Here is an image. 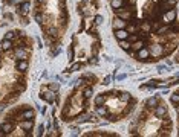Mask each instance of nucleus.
<instances>
[{
  "label": "nucleus",
  "mask_w": 179,
  "mask_h": 137,
  "mask_svg": "<svg viewBox=\"0 0 179 137\" xmlns=\"http://www.w3.org/2000/svg\"><path fill=\"white\" fill-rule=\"evenodd\" d=\"M0 49H2V52H9V50H12V49H14V41H11V40H8V38H3L2 43H0Z\"/></svg>",
  "instance_id": "obj_13"
},
{
  "label": "nucleus",
  "mask_w": 179,
  "mask_h": 137,
  "mask_svg": "<svg viewBox=\"0 0 179 137\" xmlns=\"http://www.w3.org/2000/svg\"><path fill=\"white\" fill-rule=\"evenodd\" d=\"M3 110H5V105H3V104H0V113H2Z\"/></svg>",
  "instance_id": "obj_41"
},
{
  "label": "nucleus",
  "mask_w": 179,
  "mask_h": 137,
  "mask_svg": "<svg viewBox=\"0 0 179 137\" xmlns=\"http://www.w3.org/2000/svg\"><path fill=\"white\" fill-rule=\"evenodd\" d=\"M28 69H29V61H28V59H17L15 70H17L18 73H25Z\"/></svg>",
  "instance_id": "obj_6"
},
{
  "label": "nucleus",
  "mask_w": 179,
  "mask_h": 137,
  "mask_svg": "<svg viewBox=\"0 0 179 137\" xmlns=\"http://www.w3.org/2000/svg\"><path fill=\"white\" fill-rule=\"evenodd\" d=\"M92 94H93V89H92V86L84 87V90H83V97H84V99H90V97H92Z\"/></svg>",
  "instance_id": "obj_21"
},
{
  "label": "nucleus",
  "mask_w": 179,
  "mask_h": 137,
  "mask_svg": "<svg viewBox=\"0 0 179 137\" xmlns=\"http://www.w3.org/2000/svg\"><path fill=\"white\" fill-rule=\"evenodd\" d=\"M148 50H150V53L155 56V58H159L161 55H164V46L162 44H153L148 47Z\"/></svg>",
  "instance_id": "obj_8"
},
{
  "label": "nucleus",
  "mask_w": 179,
  "mask_h": 137,
  "mask_svg": "<svg viewBox=\"0 0 179 137\" xmlns=\"http://www.w3.org/2000/svg\"><path fill=\"white\" fill-rule=\"evenodd\" d=\"M118 97H120V101H121V102H126V104H127V102L132 99V94H130L129 91H123V93H120V94H118Z\"/></svg>",
  "instance_id": "obj_20"
},
{
  "label": "nucleus",
  "mask_w": 179,
  "mask_h": 137,
  "mask_svg": "<svg viewBox=\"0 0 179 137\" xmlns=\"http://www.w3.org/2000/svg\"><path fill=\"white\" fill-rule=\"evenodd\" d=\"M49 90L52 91H58V89H60V84L58 82H52V84H49V87H47Z\"/></svg>",
  "instance_id": "obj_31"
},
{
  "label": "nucleus",
  "mask_w": 179,
  "mask_h": 137,
  "mask_svg": "<svg viewBox=\"0 0 179 137\" xmlns=\"http://www.w3.org/2000/svg\"><path fill=\"white\" fill-rule=\"evenodd\" d=\"M156 70H158L159 73H164V72H167L169 69H167V66H156Z\"/></svg>",
  "instance_id": "obj_33"
},
{
  "label": "nucleus",
  "mask_w": 179,
  "mask_h": 137,
  "mask_svg": "<svg viewBox=\"0 0 179 137\" xmlns=\"http://www.w3.org/2000/svg\"><path fill=\"white\" fill-rule=\"evenodd\" d=\"M176 49H178V53H179V44H178V46H176Z\"/></svg>",
  "instance_id": "obj_44"
},
{
  "label": "nucleus",
  "mask_w": 179,
  "mask_h": 137,
  "mask_svg": "<svg viewBox=\"0 0 179 137\" xmlns=\"http://www.w3.org/2000/svg\"><path fill=\"white\" fill-rule=\"evenodd\" d=\"M176 114L179 116V105H176Z\"/></svg>",
  "instance_id": "obj_42"
},
{
  "label": "nucleus",
  "mask_w": 179,
  "mask_h": 137,
  "mask_svg": "<svg viewBox=\"0 0 179 137\" xmlns=\"http://www.w3.org/2000/svg\"><path fill=\"white\" fill-rule=\"evenodd\" d=\"M34 18H35V21H37L39 25H43V14L35 12V14H34Z\"/></svg>",
  "instance_id": "obj_29"
},
{
  "label": "nucleus",
  "mask_w": 179,
  "mask_h": 137,
  "mask_svg": "<svg viewBox=\"0 0 179 137\" xmlns=\"http://www.w3.org/2000/svg\"><path fill=\"white\" fill-rule=\"evenodd\" d=\"M40 97L43 99V101H46L47 104H52L54 101H55V97H57V93L52 90H49V89H46V91L43 90L42 93H40Z\"/></svg>",
  "instance_id": "obj_3"
},
{
  "label": "nucleus",
  "mask_w": 179,
  "mask_h": 137,
  "mask_svg": "<svg viewBox=\"0 0 179 137\" xmlns=\"http://www.w3.org/2000/svg\"><path fill=\"white\" fill-rule=\"evenodd\" d=\"M176 17H178V12H176L175 8H172V9H169L167 12H164V17H162L164 21H162V23H165V25H167V23H172V21L176 20Z\"/></svg>",
  "instance_id": "obj_4"
},
{
  "label": "nucleus",
  "mask_w": 179,
  "mask_h": 137,
  "mask_svg": "<svg viewBox=\"0 0 179 137\" xmlns=\"http://www.w3.org/2000/svg\"><path fill=\"white\" fill-rule=\"evenodd\" d=\"M67 56H69V59H71V61H74V58H75V52H74V46H71V47H69V50H67Z\"/></svg>",
  "instance_id": "obj_30"
},
{
  "label": "nucleus",
  "mask_w": 179,
  "mask_h": 137,
  "mask_svg": "<svg viewBox=\"0 0 179 137\" xmlns=\"http://www.w3.org/2000/svg\"><path fill=\"white\" fill-rule=\"evenodd\" d=\"M89 64H98V58H96V56H93V58L89 61Z\"/></svg>",
  "instance_id": "obj_40"
},
{
  "label": "nucleus",
  "mask_w": 179,
  "mask_h": 137,
  "mask_svg": "<svg viewBox=\"0 0 179 137\" xmlns=\"http://www.w3.org/2000/svg\"><path fill=\"white\" fill-rule=\"evenodd\" d=\"M12 131H14V124L5 119L0 124V134L2 136H9V134H12Z\"/></svg>",
  "instance_id": "obj_2"
},
{
  "label": "nucleus",
  "mask_w": 179,
  "mask_h": 137,
  "mask_svg": "<svg viewBox=\"0 0 179 137\" xmlns=\"http://www.w3.org/2000/svg\"><path fill=\"white\" fill-rule=\"evenodd\" d=\"M95 114L98 117H107L109 116V110L104 105H98V107H95Z\"/></svg>",
  "instance_id": "obj_15"
},
{
  "label": "nucleus",
  "mask_w": 179,
  "mask_h": 137,
  "mask_svg": "<svg viewBox=\"0 0 179 137\" xmlns=\"http://www.w3.org/2000/svg\"><path fill=\"white\" fill-rule=\"evenodd\" d=\"M126 78H127V75H126V73H121V75H115V79H116V81H124Z\"/></svg>",
  "instance_id": "obj_34"
},
{
  "label": "nucleus",
  "mask_w": 179,
  "mask_h": 137,
  "mask_svg": "<svg viewBox=\"0 0 179 137\" xmlns=\"http://www.w3.org/2000/svg\"><path fill=\"white\" fill-rule=\"evenodd\" d=\"M81 67H83V64H81V63H74V64L69 67V70H67V72H71V73H72V72H78Z\"/></svg>",
  "instance_id": "obj_27"
},
{
  "label": "nucleus",
  "mask_w": 179,
  "mask_h": 137,
  "mask_svg": "<svg viewBox=\"0 0 179 137\" xmlns=\"http://www.w3.org/2000/svg\"><path fill=\"white\" fill-rule=\"evenodd\" d=\"M156 105H159V96H152L145 101V110H148V111H153V108Z\"/></svg>",
  "instance_id": "obj_7"
},
{
  "label": "nucleus",
  "mask_w": 179,
  "mask_h": 137,
  "mask_svg": "<svg viewBox=\"0 0 179 137\" xmlns=\"http://www.w3.org/2000/svg\"><path fill=\"white\" fill-rule=\"evenodd\" d=\"M120 46H121V49L123 50H130V46H132V43L129 41V40H120Z\"/></svg>",
  "instance_id": "obj_24"
},
{
  "label": "nucleus",
  "mask_w": 179,
  "mask_h": 137,
  "mask_svg": "<svg viewBox=\"0 0 179 137\" xmlns=\"http://www.w3.org/2000/svg\"><path fill=\"white\" fill-rule=\"evenodd\" d=\"M110 6L116 11V9H120V8H127V2L126 0H110Z\"/></svg>",
  "instance_id": "obj_17"
},
{
  "label": "nucleus",
  "mask_w": 179,
  "mask_h": 137,
  "mask_svg": "<svg viewBox=\"0 0 179 137\" xmlns=\"http://www.w3.org/2000/svg\"><path fill=\"white\" fill-rule=\"evenodd\" d=\"M130 47L133 49V52H138L139 49H142V47H144V40H136L135 43H132Z\"/></svg>",
  "instance_id": "obj_22"
},
{
  "label": "nucleus",
  "mask_w": 179,
  "mask_h": 137,
  "mask_svg": "<svg viewBox=\"0 0 179 137\" xmlns=\"http://www.w3.org/2000/svg\"><path fill=\"white\" fill-rule=\"evenodd\" d=\"M159 26H161V23H155V21H152V29H153V31H156Z\"/></svg>",
  "instance_id": "obj_37"
},
{
  "label": "nucleus",
  "mask_w": 179,
  "mask_h": 137,
  "mask_svg": "<svg viewBox=\"0 0 179 137\" xmlns=\"http://www.w3.org/2000/svg\"><path fill=\"white\" fill-rule=\"evenodd\" d=\"M39 3H46V0H37Z\"/></svg>",
  "instance_id": "obj_43"
},
{
  "label": "nucleus",
  "mask_w": 179,
  "mask_h": 137,
  "mask_svg": "<svg viewBox=\"0 0 179 137\" xmlns=\"http://www.w3.org/2000/svg\"><path fill=\"white\" fill-rule=\"evenodd\" d=\"M110 82H112V76H106V78L103 79V84H104V86H109Z\"/></svg>",
  "instance_id": "obj_36"
},
{
  "label": "nucleus",
  "mask_w": 179,
  "mask_h": 137,
  "mask_svg": "<svg viewBox=\"0 0 179 137\" xmlns=\"http://www.w3.org/2000/svg\"><path fill=\"white\" fill-rule=\"evenodd\" d=\"M89 119H90V114L83 113V114H80V116H77V117H75V122H77V124H84V122H87Z\"/></svg>",
  "instance_id": "obj_19"
},
{
  "label": "nucleus",
  "mask_w": 179,
  "mask_h": 137,
  "mask_svg": "<svg viewBox=\"0 0 179 137\" xmlns=\"http://www.w3.org/2000/svg\"><path fill=\"white\" fill-rule=\"evenodd\" d=\"M5 18H8V20L11 21V20H14V15H12V14H8V12H5Z\"/></svg>",
  "instance_id": "obj_39"
},
{
  "label": "nucleus",
  "mask_w": 179,
  "mask_h": 137,
  "mask_svg": "<svg viewBox=\"0 0 179 137\" xmlns=\"http://www.w3.org/2000/svg\"><path fill=\"white\" fill-rule=\"evenodd\" d=\"M43 131H45V127L40 125V127H39V133H37V136H43Z\"/></svg>",
  "instance_id": "obj_38"
},
{
  "label": "nucleus",
  "mask_w": 179,
  "mask_h": 137,
  "mask_svg": "<svg viewBox=\"0 0 179 137\" xmlns=\"http://www.w3.org/2000/svg\"><path fill=\"white\" fill-rule=\"evenodd\" d=\"M153 116L155 117H158V119H162L164 116H167V108L164 107V105H156L155 108H153Z\"/></svg>",
  "instance_id": "obj_9"
},
{
  "label": "nucleus",
  "mask_w": 179,
  "mask_h": 137,
  "mask_svg": "<svg viewBox=\"0 0 179 137\" xmlns=\"http://www.w3.org/2000/svg\"><path fill=\"white\" fill-rule=\"evenodd\" d=\"M170 102H172L173 105H179V91H178V93L170 94Z\"/></svg>",
  "instance_id": "obj_28"
},
{
  "label": "nucleus",
  "mask_w": 179,
  "mask_h": 137,
  "mask_svg": "<svg viewBox=\"0 0 179 137\" xmlns=\"http://www.w3.org/2000/svg\"><path fill=\"white\" fill-rule=\"evenodd\" d=\"M112 26H113V29H126L127 21L123 20V18H120V17H116V18L112 21Z\"/></svg>",
  "instance_id": "obj_14"
},
{
  "label": "nucleus",
  "mask_w": 179,
  "mask_h": 137,
  "mask_svg": "<svg viewBox=\"0 0 179 137\" xmlns=\"http://www.w3.org/2000/svg\"><path fill=\"white\" fill-rule=\"evenodd\" d=\"M20 128L23 131H31L34 128V119H23V120H20Z\"/></svg>",
  "instance_id": "obj_12"
},
{
  "label": "nucleus",
  "mask_w": 179,
  "mask_h": 137,
  "mask_svg": "<svg viewBox=\"0 0 179 137\" xmlns=\"http://www.w3.org/2000/svg\"><path fill=\"white\" fill-rule=\"evenodd\" d=\"M14 58L15 59H28L29 58V50L22 47V46H15L14 47Z\"/></svg>",
  "instance_id": "obj_1"
},
{
  "label": "nucleus",
  "mask_w": 179,
  "mask_h": 137,
  "mask_svg": "<svg viewBox=\"0 0 179 137\" xmlns=\"http://www.w3.org/2000/svg\"><path fill=\"white\" fill-rule=\"evenodd\" d=\"M29 9H31V3H29L28 0H23V2L17 6V14H18V15H26V14L29 12Z\"/></svg>",
  "instance_id": "obj_5"
},
{
  "label": "nucleus",
  "mask_w": 179,
  "mask_h": 137,
  "mask_svg": "<svg viewBox=\"0 0 179 137\" xmlns=\"http://www.w3.org/2000/svg\"><path fill=\"white\" fill-rule=\"evenodd\" d=\"M106 101H107V93H101V94L95 96V107H98V105H104Z\"/></svg>",
  "instance_id": "obj_18"
},
{
  "label": "nucleus",
  "mask_w": 179,
  "mask_h": 137,
  "mask_svg": "<svg viewBox=\"0 0 179 137\" xmlns=\"http://www.w3.org/2000/svg\"><path fill=\"white\" fill-rule=\"evenodd\" d=\"M0 67H2V64H0Z\"/></svg>",
  "instance_id": "obj_47"
},
{
  "label": "nucleus",
  "mask_w": 179,
  "mask_h": 137,
  "mask_svg": "<svg viewBox=\"0 0 179 137\" xmlns=\"http://www.w3.org/2000/svg\"><path fill=\"white\" fill-rule=\"evenodd\" d=\"M136 34H138V32H136ZM136 34H132V35H129V38H127V40H129L130 43H135L136 40H139V35H136Z\"/></svg>",
  "instance_id": "obj_32"
},
{
  "label": "nucleus",
  "mask_w": 179,
  "mask_h": 137,
  "mask_svg": "<svg viewBox=\"0 0 179 137\" xmlns=\"http://www.w3.org/2000/svg\"><path fill=\"white\" fill-rule=\"evenodd\" d=\"M129 32H127V29H115V37H116V40L120 41V40H127L129 38Z\"/></svg>",
  "instance_id": "obj_16"
},
{
  "label": "nucleus",
  "mask_w": 179,
  "mask_h": 137,
  "mask_svg": "<svg viewBox=\"0 0 179 137\" xmlns=\"http://www.w3.org/2000/svg\"><path fill=\"white\" fill-rule=\"evenodd\" d=\"M5 38H8V40H11V41H15V38H17V31H8V32L5 34Z\"/></svg>",
  "instance_id": "obj_25"
},
{
  "label": "nucleus",
  "mask_w": 179,
  "mask_h": 137,
  "mask_svg": "<svg viewBox=\"0 0 179 137\" xmlns=\"http://www.w3.org/2000/svg\"><path fill=\"white\" fill-rule=\"evenodd\" d=\"M20 119H22V120H23V119H35V110L31 108V107L22 110V113H20Z\"/></svg>",
  "instance_id": "obj_10"
},
{
  "label": "nucleus",
  "mask_w": 179,
  "mask_h": 137,
  "mask_svg": "<svg viewBox=\"0 0 179 137\" xmlns=\"http://www.w3.org/2000/svg\"><path fill=\"white\" fill-rule=\"evenodd\" d=\"M165 34H169V25H165V26H159V28L156 29V35L162 37V35H165Z\"/></svg>",
  "instance_id": "obj_23"
},
{
  "label": "nucleus",
  "mask_w": 179,
  "mask_h": 137,
  "mask_svg": "<svg viewBox=\"0 0 179 137\" xmlns=\"http://www.w3.org/2000/svg\"><path fill=\"white\" fill-rule=\"evenodd\" d=\"M135 56H136L139 61H145V59L150 56V50H148V47H142V49H139L138 52H135Z\"/></svg>",
  "instance_id": "obj_11"
},
{
  "label": "nucleus",
  "mask_w": 179,
  "mask_h": 137,
  "mask_svg": "<svg viewBox=\"0 0 179 137\" xmlns=\"http://www.w3.org/2000/svg\"><path fill=\"white\" fill-rule=\"evenodd\" d=\"M169 31H173L175 34H178L179 32V23L175 20V21H172V23H169Z\"/></svg>",
  "instance_id": "obj_26"
},
{
  "label": "nucleus",
  "mask_w": 179,
  "mask_h": 137,
  "mask_svg": "<svg viewBox=\"0 0 179 137\" xmlns=\"http://www.w3.org/2000/svg\"><path fill=\"white\" fill-rule=\"evenodd\" d=\"M101 23H103V17L96 14V15H95V25H101Z\"/></svg>",
  "instance_id": "obj_35"
},
{
  "label": "nucleus",
  "mask_w": 179,
  "mask_h": 137,
  "mask_svg": "<svg viewBox=\"0 0 179 137\" xmlns=\"http://www.w3.org/2000/svg\"><path fill=\"white\" fill-rule=\"evenodd\" d=\"M86 2H90V0H86Z\"/></svg>",
  "instance_id": "obj_46"
},
{
  "label": "nucleus",
  "mask_w": 179,
  "mask_h": 137,
  "mask_svg": "<svg viewBox=\"0 0 179 137\" xmlns=\"http://www.w3.org/2000/svg\"><path fill=\"white\" fill-rule=\"evenodd\" d=\"M178 136H179V128H178Z\"/></svg>",
  "instance_id": "obj_45"
}]
</instances>
